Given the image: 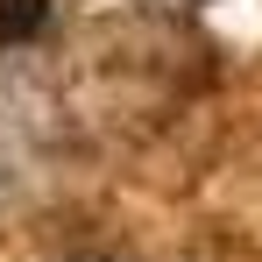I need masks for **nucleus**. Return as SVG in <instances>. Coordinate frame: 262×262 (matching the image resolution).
<instances>
[{"label":"nucleus","mask_w":262,"mask_h":262,"mask_svg":"<svg viewBox=\"0 0 262 262\" xmlns=\"http://www.w3.org/2000/svg\"><path fill=\"white\" fill-rule=\"evenodd\" d=\"M43 0H0V43H21V36H36L43 29Z\"/></svg>","instance_id":"nucleus-1"}]
</instances>
